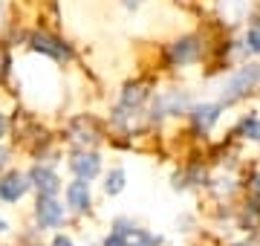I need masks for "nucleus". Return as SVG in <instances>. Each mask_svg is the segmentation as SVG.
<instances>
[{
  "instance_id": "f257e3e1",
  "label": "nucleus",
  "mask_w": 260,
  "mask_h": 246,
  "mask_svg": "<svg viewBox=\"0 0 260 246\" xmlns=\"http://www.w3.org/2000/svg\"><path fill=\"white\" fill-rule=\"evenodd\" d=\"M260 84V64H246L234 73L229 81L223 84V93H220V102L223 104H234L237 99L249 96L254 87Z\"/></svg>"
},
{
  "instance_id": "f03ea898",
  "label": "nucleus",
  "mask_w": 260,
  "mask_h": 246,
  "mask_svg": "<svg viewBox=\"0 0 260 246\" xmlns=\"http://www.w3.org/2000/svg\"><path fill=\"white\" fill-rule=\"evenodd\" d=\"M194 104L188 99L185 90H168V93L156 96L153 102V119H162V116H177V113H188Z\"/></svg>"
},
{
  "instance_id": "7ed1b4c3",
  "label": "nucleus",
  "mask_w": 260,
  "mask_h": 246,
  "mask_svg": "<svg viewBox=\"0 0 260 246\" xmlns=\"http://www.w3.org/2000/svg\"><path fill=\"white\" fill-rule=\"evenodd\" d=\"M35 220L41 229H55L64 223V206L55 197H38L35 206Z\"/></svg>"
},
{
  "instance_id": "20e7f679",
  "label": "nucleus",
  "mask_w": 260,
  "mask_h": 246,
  "mask_svg": "<svg viewBox=\"0 0 260 246\" xmlns=\"http://www.w3.org/2000/svg\"><path fill=\"white\" fill-rule=\"evenodd\" d=\"M197 58H200V38H194V35H185V38H179L171 44V49H168V61L174 67H185V64H194Z\"/></svg>"
},
{
  "instance_id": "39448f33",
  "label": "nucleus",
  "mask_w": 260,
  "mask_h": 246,
  "mask_svg": "<svg viewBox=\"0 0 260 246\" xmlns=\"http://www.w3.org/2000/svg\"><path fill=\"white\" fill-rule=\"evenodd\" d=\"M29 177L18 174V171H12L6 177H0V200H6V203H18L23 194L29 191Z\"/></svg>"
},
{
  "instance_id": "423d86ee",
  "label": "nucleus",
  "mask_w": 260,
  "mask_h": 246,
  "mask_svg": "<svg viewBox=\"0 0 260 246\" xmlns=\"http://www.w3.org/2000/svg\"><path fill=\"white\" fill-rule=\"evenodd\" d=\"M29 182L38 189V194H41V197H55L58 189H61L58 174H55L52 168H47V165H38V168H32V174H29Z\"/></svg>"
},
{
  "instance_id": "0eeeda50",
  "label": "nucleus",
  "mask_w": 260,
  "mask_h": 246,
  "mask_svg": "<svg viewBox=\"0 0 260 246\" xmlns=\"http://www.w3.org/2000/svg\"><path fill=\"white\" fill-rule=\"evenodd\" d=\"M220 104H211V102H203V104H194L188 113H191V122H194V128L200 133H208L214 128V122L220 119Z\"/></svg>"
},
{
  "instance_id": "6e6552de",
  "label": "nucleus",
  "mask_w": 260,
  "mask_h": 246,
  "mask_svg": "<svg viewBox=\"0 0 260 246\" xmlns=\"http://www.w3.org/2000/svg\"><path fill=\"white\" fill-rule=\"evenodd\" d=\"M70 168H73L75 180H93L99 177V171H102V160L95 157V153H75L73 160H70Z\"/></svg>"
},
{
  "instance_id": "1a4fd4ad",
  "label": "nucleus",
  "mask_w": 260,
  "mask_h": 246,
  "mask_svg": "<svg viewBox=\"0 0 260 246\" xmlns=\"http://www.w3.org/2000/svg\"><path fill=\"white\" fill-rule=\"evenodd\" d=\"M90 182L87 180H73L67 186V206L73 208V211H90Z\"/></svg>"
},
{
  "instance_id": "9d476101",
  "label": "nucleus",
  "mask_w": 260,
  "mask_h": 246,
  "mask_svg": "<svg viewBox=\"0 0 260 246\" xmlns=\"http://www.w3.org/2000/svg\"><path fill=\"white\" fill-rule=\"evenodd\" d=\"M35 49H41V52L58 58V61H61V58H70V49H67L61 41L49 38V35H35Z\"/></svg>"
},
{
  "instance_id": "9b49d317",
  "label": "nucleus",
  "mask_w": 260,
  "mask_h": 246,
  "mask_svg": "<svg viewBox=\"0 0 260 246\" xmlns=\"http://www.w3.org/2000/svg\"><path fill=\"white\" fill-rule=\"evenodd\" d=\"M246 12H249V0H223V15L229 18V23L243 20Z\"/></svg>"
},
{
  "instance_id": "f8f14e48",
  "label": "nucleus",
  "mask_w": 260,
  "mask_h": 246,
  "mask_svg": "<svg viewBox=\"0 0 260 246\" xmlns=\"http://www.w3.org/2000/svg\"><path fill=\"white\" fill-rule=\"evenodd\" d=\"M124 180H127V177H124V171H121V168H113L110 174H107V180H104V191H107L110 197L121 194V191H124Z\"/></svg>"
},
{
  "instance_id": "ddd939ff",
  "label": "nucleus",
  "mask_w": 260,
  "mask_h": 246,
  "mask_svg": "<svg viewBox=\"0 0 260 246\" xmlns=\"http://www.w3.org/2000/svg\"><path fill=\"white\" fill-rule=\"evenodd\" d=\"M127 246H159V237L136 226V229L127 235Z\"/></svg>"
},
{
  "instance_id": "4468645a",
  "label": "nucleus",
  "mask_w": 260,
  "mask_h": 246,
  "mask_svg": "<svg viewBox=\"0 0 260 246\" xmlns=\"http://www.w3.org/2000/svg\"><path fill=\"white\" fill-rule=\"evenodd\" d=\"M237 133L246 136V139L260 142V119H257V116H246V119L240 122V128H237Z\"/></svg>"
},
{
  "instance_id": "2eb2a0df",
  "label": "nucleus",
  "mask_w": 260,
  "mask_h": 246,
  "mask_svg": "<svg viewBox=\"0 0 260 246\" xmlns=\"http://www.w3.org/2000/svg\"><path fill=\"white\" fill-rule=\"evenodd\" d=\"M246 47H249V52H257L260 55V20L251 23L249 32H246Z\"/></svg>"
},
{
  "instance_id": "dca6fc26",
  "label": "nucleus",
  "mask_w": 260,
  "mask_h": 246,
  "mask_svg": "<svg viewBox=\"0 0 260 246\" xmlns=\"http://www.w3.org/2000/svg\"><path fill=\"white\" fill-rule=\"evenodd\" d=\"M232 246H260V240L257 237H246V240H237V243H232Z\"/></svg>"
},
{
  "instance_id": "f3484780",
  "label": "nucleus",
  "mask_w": 260,
  "mask_h": 246,
  "mask_svg": "<svg viewBox=\"0 0 260 246\" xmlns=\"http://www.w3.org/2000/svg\"><path fill=\"white\" fill-rule=\"evenodd\" d=\"M52 246H73V240H70V237H64V235H58L55 240H52Z\"/></svg>"
},
{
  "instance_id": "a211bd4d",
  "label": "nucleus",
  "mask_w": 260,
  "mask_h": 246,
  "mask_svg": "<svg viewBox=\"0 0 260 246\" xmlns=\"http://www.w3.org/2000/svg\"><path fill=\"white\" fill-rule=\"evenodd\" d=\"M6 67H9V58H6V52H3V49H0V76L6 73Z\"/></svg>"
},
{
  "instance_id": "6ab92c4d",
  "label": "nucleus",
  "mask_w": 260,
  "mask_h": 246,
  "mask_svg": "<svg viewBox=\"0 0 260 246\" xmlns=\"http://www.w3.org/2000/svg\"><path fill=\"white\" fill-rule=\"evenodd\" d=\"M251 191H254V194H260V174H254V177H251Z\"/></svg>"
},
{
  "instance_id": "aec40b11",
  "label": "nucleus",
  "mask_w": 260,
  "mask_h": 246,
  "mask_svg": "<svg viewBox=\"0 0 260 246\" xmlns=\"http://www.w3.org/2000/svg\"><path fill=\"white\" fill-rule=\"evenodd\" d=\"M6 160H9V153H6V148H0V168L6 165Z\"/></svg>"
},
{
  "instance_id": "412c9836",
  "label": "nucleus",
  "mask_w": 260,
  "mask_h": 246,
  "mask_svg": "<svg viewBox=\"0 0 260 246\" xmlns=\"http://www.w3.org/2000/svg\"><path fill=\"white\" fill-rule=\"evenodd\" d=\"M3 133H6V119L0 116V136H3Z\"/></svg>"
},
{
  "instance_id": "4be33fe9",
  "label": "nucleus",
  "mask_w": 260,
  "mask_h": 246,
  "mask_svg": "<svg viewBox=\"0 0 260 246\" xmlns=\"http://www.w3.org/2000/svg\"><path fill=\"white\" fill-rule=\"evenodd\" d=\"M6 229H9V223H6V220H0V235H3Z\"/></svg>"
}]
</instances>
